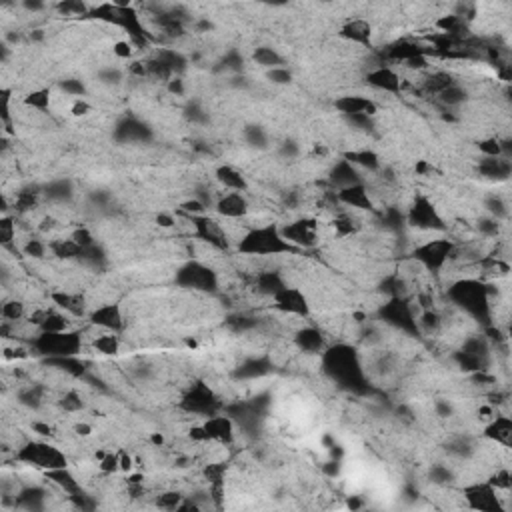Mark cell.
Returning a JSON list of instances; mask_svg holds the SVG:
<instances>
[{"label":"cell","mask_w":512,"mask_h":512,"mask_svg":"<svg viewBox=\"0 0 512 512\" xmlns=\"http://www.w3.org/2000/svg\"><path fill=\"white\" fill-rule=\"evenodd\" d=\"M322 369L334 383L353 390H364L369 383L362 358L348 344L328 346L322 353Z\"/></svg>","instance_id":"6da1fadb"},{"label":"cell","mask_w":512,"mask_h":512,"mask_svg":"<svg viewBox=\"0 0 512 512\" xmlns=\"http://www.w3.org/2000/svg\"><path fill=\"white\" fill-rule=\"evenodd\" d=\"M236 250L244 256H256V258H271V256L297 253V248L283 236L280 228L274 225L248 228L236 242Z\"/></svg>","instance_id":"7a4b0ae2"},{"label":"cell","mask_w":512,"mask_h":512,"mask_svg":"<svg viewBox=\"0 0 512 512\" xmlns=\"http://www.w3.org/2000/svg\"><path fill=\"white\" fill-rule=\"evenodd\" d=\"M448 299L474 320H488L492 316V290L472 276L455 280L448 288Z\"/></svg>","instance_id":"3957f363"},{"label":"cell","mask_w":512,"mask_h":512,"mask_svg":"<svg viewBox=\"0 0 512 512\" xmlns=\"http://www.w3.org/2000/svg\"><path fill=\"white\" fill-rule=\"evenodd\" d=\"M32 346L38 355L46 358H64L78 356L83 348V334L62 330V332H38L32 341Z\"/></svg>","instance_id":"277c9868"},{"label":"cell","mask_w":512,"mask_h":512,"mask_svg":"<svg viewBox=\"0 0 512 512\" xmlns=\"http://www.w3.org/2000/svg\"><path fill=\"white\" fill-rule=\"evenodd\" d=\"M16 460L34 469H43L44 472L69 467V458L64 455V450L43 441L24 442L16 453Z\"/></svg>","instance_id":"5b68a950"},{"label":"cell","mask_w":512,"mask_h":512,"mask_svg":"<svg viewBox=\"0 0 512 512\" xmlns=\"http://www.w3.org/2000/svg\"><path fill=\"white\" fill-rule=\"evenodd\" d=\"M174 283L180 288L194 290V292H216L218 274L208 264L199 262V260H190L176 271Z\"/></svg>","instance_id":"8992f818"},{"label":"cell","mask_w":512,"mask_h":512,"mask_svg":"<svg viewBox=\"0 0 512 512\" xmlns=\"http://www.w3.org/2000/svg\"><path fill=\"white\" fill-rule=\"evenodd\" d=\"M455 246V242L448 239H430L414 246L411 258L414 262H418L425 271L441 272L450 262Z\"/></svg>","instance_id":"52a82bcc"},{"label":"cell","mask_w":512,"mask_h":512,"mask_svg":"<svg viewBox=\"0 0 512 512\" xmlns=\"http://www.w3.org/2000/svg\"><path fill=\"white\" fill-rule=\"evenodd\" d=\"M404 220L408 227L422 230V232H442L446 230V222L439 213V208L432 204V200L428 197H416L413 204L408 206V211L404 214Z\"/></svg>","instance_id":"ba28073f"},{"label":"cell","mask_w":512,"mask_h":512,"mask_svg":"<svg viewBox=\"0 0 512 512\" xmlns=\"http://www.w3.org/2000/svg\"><path fill=\"white\" fill-rule=\"evenodd\" d=\"M180 408L188 414H197V416H213L218 413L220 402L216 399L214 390L204 383H194L186 388V392L180 399Z\"/></svg>","instance_id":"9c48e42d"},{"label":"cell","mask_w":512,"mask_h":512,"mask_svg":"<svg viewBox=\"0 0 512 512\" xmlns=\"http://www.w3.org/2000/svg\"><path fill=\"white\" fill-rule=\"evenodd\" d=\"M462 495L464 500L470 509L483 512H498L502 511V497H500V490H497L488 481L484 483H472L467 484L462 488Z\"/></svg>","instance_id":"30bf717a"},{"label":"cell","mask_w":512,"mask_h":512,"mask_svg":"<svg viewBox=\"0 0 512 512\" xmlns=\"http://www.w3.org/2000/svg\"><path fill=\"white\" fill-rule=\"evenodd\" d=\"M318 227L314 218H299L280 228V232L294 248H313L318 242Z\"/></svg>","instance_id":"8fae6325"},{"label":"cell","mask_w":512,"mask_h":512,"mask_svg":"<svg viewBox=\"0 0 512 512\" xmlns=\"http://www.w3.org/2000/svg\"><path fill=\"white\" fill-rule=\"evenodd\" d=\"M274 308L278 313L286 314V316H299V318H306L311 314V304L306 294L300 288H292L286 285L278 294L272 297Z\"/></svg>","instance_id":"7c38bea8"},{"label":"cell","mask_w":512,"mask_h":512,"mask_svg":"<svg viewBox=\"0 0 512 512\" xmlns=\"http://www.w3.org/2000/svg\"><path fill=\"white\" fill-rule=\"evenodd\" d=\"M88 320L92 327L100 328V330H108V332H120L125 330V313L122 306L116 302H106L97 306L92 313L88 314Z\"/></svg>","instance_id":"4fadbf2b"},{"label":"cell","mask_w":512,"mask_h":512,"mask_svg":"<svg viewBox=\"0 0 512 512\" xmlns=\"http://www.w3.org/2000/svg\"><path fill=\"white\" fill-rule=\"evenodd\" d=\"M367 85L386 94H399L404 88V78L392 66L378 64L367 72Z\"/></svg>","instance_id":"5bb4252c"},{"label":"cell","mask_w":512,"mask_h":512,"mask_svg":"<svg viewBox=\"0 0 512 512\" xmlns=\"http://www.w3.org/2000/svg\"><path fill=\"white\" fill-rule=\"evenodd\" d=\"M214 208L220 216H225L228 220H241L250 214V204L244 197V192H222L218 194V199L214 202Z\"/></svg>","instance_id":"9a60e30c"},{"label":"cell","mask_w":512,"mask_h":512,"mask_svg":"<svg viewBox=\"0 0 512 512\" xmlns=\"http://www.w3.org/2000/svg\"><path fill=\"white\" fill-rule=\"evenodd\" d=\"M114 138L122 144L148 143L152 138V132L138 118L127 116V118H122V120L116 122V127H114Z\"/></svg>","instance_id":"2e32d148"},{"label":"cell","mask_w":512,"mask_h":512,"mask_svg":"<svg viewBox=\"0 0 512 512\" xmlns=\"http://www.w3.org/2000/svg\"><path fill=\"white\" fill-rule=\"evenodd\" d=\"M336 199L341 202V206L346 208H353V211H374V199H372V192L364 183L355 186H348V188H342L336 192Z\"/></svg>","instance_id":"e0dca14e"},{"label":"cell","mask_w":512,"mask_h":512,"mask_svg":"<svg viewBox=\"0 0 512 512\" xmlns=\"http://www.w3.org/2000/svg\"><path fill=\"white\" fill-rule=\"evenodd\" d=\"M202 427H204V432L208 436V442L230 444L234 441V418L232 416L216 413L213 416H206Z\"/></svg>","instance_id":"ac0fdd59"},{"label":"cell","mask_w":512,"mask_h":512,"mask_svg":"<svg viewBox=\"0 0 512 512\" xmlns=\"http://www.w3.org/2000/svg\"><path fill=\"white\" fill-rule=\"evenodd\" d=\"M328 186H330V190H334V192H339L342 188H348V186H355V185H360V183H364L362 180V176H360V171L356 169L355 164H350L346 158H342L339 160L330 171H328Z\"/></svg>","instance_id":"d6986e66"},{"label":"cell","mask_w":512,"mask_h":512,"mask_svg":"<svg viewBox=\"0 0 512 512\" xmlns=\"http://www.w3.org/2000/svg\"><path fill=\"white\" fill-rule=\"evenodd\" d=\"M294 346L304 355H322L328 348V342L320 328L300 327L294 332Z\"/></svg>","instance_id":"ffe728a7"},{"label":"cell","mask_w":512,"mask_h":512,"mask_svg":"<svg viewBox=\"0 0 512 512\" xmlns=\"http://www.w3.org/2000/svg\"><path fill=\"white\" fill-rule=\"evenodd\" d=\"M334 108L342 114V116H350V114H367V116H374L378 113V104L369 97L362 94H344L334 100Z\"/></svg>","instance_id":"44dd1931"},{"label":"cell","mask_w":512,"mask_h":512,"mask_svg":"<svg viewBox=\"0 0 512 512\" xmlns=\"http://www.w3.org/2000/svg\"><path fill=\"white\" fill-rule=\"evenodd\" d=\"M339 34H341L346 43L358 44V46H369L370 48L372 34L374 32H372V24H370L369 20H364V18H350V20H346L342 24Z\"/></svg>","instance_id":"7402d4cb"},{"label":"cell","mask_w":512,"mask_h":512,"mask_svg":"<svg viewBox=\"0 0 512 512\" xmlns=\"http://www.w3.org/2000/svg\"><path fill=\"white\" fill-rule=\"evenodd\" d=\"M253 286L260 297L272 299L274 294H278L286 286L285 276L276 269H264V271H256L255 278H253Z\"/></svg>","instance_id":"603a6c76"},{"label":"cell","mask_w":512,"mask_h":512,"mask_svg":"<svg viewBox=\"0 0 512 512\" xmlns=\"http://www.w3.org/2000/svg\"><path fill=\"white\" fill-rule=\"evenodd\" d=\"M478 172L481 176L488 178V180H497V183H504L509 180L512 172L511 158L506 157H483L478 160Z\"/></svg>","instance_id":"cb8c5ba5"},{"label":"cell","mask_w":512,"mask_h":512,"mask_svg":"<svg viewBox=\"0 0 512 512\" xmlns=\"http://www.w3.org/2000/svg\"><path fill=\"white\" fill-rule=\"evenodd\" d=\"M484 436L495 444L509 448L512 442V420L509 414H498L484 427Z\"/></svg>","instance_id":"d4e9b609"},{"label":"cell","mask_w":512,"mask_h":512,"mask_svg":"<svg viewBox=\"0 0 512 512\" xmlns=\"http://www.w3.org/2000/svg\"><path fill=\"white\" fill-rule=\"evenodd\" d=\"M216 180L225 186V190H230V192H246L248 190L246 176L230 164H222L216 169Z\"/></svg>","instance_id":"484cf974"},{"label":"cell","mask_w":512,"mask_h":512,"mask_svg":"<svg viewBox=\"0 0 512 512\" xmlns=\"http://www.w3.org/2000/svg\"><path fill=\"white\" fill-rule=\"evenodd\" d=\"M50 299H52V302L57 304L58 308H62L66 314H72V316H85L86 314V300L78 292L58 290V292H52Z\"/></svg>","instance_id":"4316f807"},{"label":"cell","mask_w":512,"mask_h":512,"mask_svg":"<svg viewBox=\"0 0 512 512\" xmlns=\"http://www.w3.org/2000/svg\"><path fill=\"white\" fill-rule=\"evenodd\" d=\"M44 476H46V481H50L55 486H58L66 497H72V495H76V492L83 490V488H80V483L76 481V476L69 470V467H64V469L46 470Z\"/></svg>","instance_id":"83f0119b"},{"label":"cell","mask_w":512,"mask_h":512,"mask_svg":"<svg viewBox=\"0 0 512 512\" xmlns=\"http://www.w3.org/2000/svg\"><path fill=\"white\" fill-rule=\"evenodd\" d=\"M344 158L355 164L358 171H367V172H381L383 171V164H381V158L376 152H372L369 148H360V150H350L346 152Z\"/></svg>","instance_id":"f1b7e54d"},{"label":"cell","mask_w":512,"mask_h":512,"mask_svg":"<svg viewBox=\"0 0 512 512\" xmlns=\"http://www.w3.org/2000/svg\"><path fill=\"white\" fill-rule=\"evenodd\" d=\"M274 369L272 367V362L269 358H248V360H244L239 369L234 370V376L236 378H260V376H264V374H269L271 370Z\"/></svg>","instance_id":"f546056e"},{"label":"cell","mask_w":512,"mask_h":512,"mask_svg":"<svg viewBox=\"0 0 512 512\" xmlns=\"http://www.w3.org/2000/svg\"><path fill=\"white\" fill-rule=\"evenodd\" d=\"M469 90L460 83H453L448 88H444L441 94L436 97L439 104L444 108H460L469 102Z\"/></svg>","instance_id":"4dcf8cb0"},{"label":"cell","mask_w":512,"mask_h":512,"mask_svg":"<svg viewBox=\"0 0 512 512\" xmlns=\"http://www.w3.org/2000/svg\"><path fill=\"white\" fill-rule=\"evenodd\" d=\"M253 60H255L258 66L272 71V69H280L285 66V58L283 55L272 48V46H256L255 52H253Z\"/></svg>","instance_id":"1f68e13d"},{"label":"cell","mask_w":512,"mask_h":512,"mask_svg":"<svg viewBox=\"0 0 512 512\" xmlns=\"http://www.w3.org/2000/svg\"><path fill=\"white\" fill-rule=\"evenodd\" d=\"M92 348L104 356H114L118 355L120 350V339H118V332H108V330H100V334H97L92 339Z\"/></svg>","instance_id":"d6a6232c"},{"label":"cell","mask_w":512,"mask_h":512,"mask_svg":"<svg viewBox=\"0 0 512 512\" xmlns=\"http://www.w3.org/2000/svg\"><path fill=\"white\" fill-rule=\"evenodd\" d=\"M74 194V188H72L71 180H64V178H58L52 180L50 185H46L44 188V197L50 200V202H69Z\"/></svg>","instance_id":"836d02e7"},{"label":"cell","mask_w":512,"mask_h":512,"mask_svg":"<svg viewBox=\"0 0 512 512\" xmlns=\"http://www.w3.org/2000/svg\"><path fill=\"white\" fill-rule=\"evenodd\" d=\"M50 253L57 256V258H64V260H71V258H80L83 256V248L72 241V239H57L48 244Z\"/></svg>","instance_id":"e575fe53"},{"label":"cell","mask_w":512,"mask_h":512,"mask_svg":"<svg viewBox=\"0 0 512 512\" xmlns=\"http://www.w3.org/2000/svg\"><path fill=\"white\" fill-rule=\"evenodd\" d=\"M484 211H486L488 216H492L497 220H504V218H509V202L502 199L498 192L488 194L484 199Z\"/></svg>","instance_id":"d590c367"},{"label":"cell","mask_w":512,"mask_h":512,"mask_svg":"<svg viewBox=\"0 0 512 512\" xmlns=\"http://www.w3.org/2000/svg\"><path fill=\"white\" fill-rule=\"evenodd\" d=\"M41 332H62L69 330V316L66 313H58V311H46L43 325L38 328Z\"/></svg>","instance_id":"8d00e7d4"},{"label":"cell","mask_w":512,"mask_h":512,"mask_svg":"<svg viewBox=\"0 0 512 512\" xmlns=\"http://www.w3.org/2000/svg\"><path fill=\"white\" fill-rule=\"evenodd\" d=\"M22 102H24V106H29V108H34V111H38V113H44V111L50 108V88H36V90L29 92Z\"/></svg>","instance_id":"74e56055"},{"label":"cell","mask_w":512,"mask_h":512,"mask_svg":"<svg viewBox=\"0 0 512 512\" xmlns=\"http://www.w3.org/2000/svg\"><path fill=\"white\" fill-rule=\"evenodd\" d=\"M244 141L256 150H264V148H269V132L258 125H250L244 128Z\"/></svg>","instance_id":"f35d334b"},{"label":"cell","mask_w":512,"mask_h":512,"mask_svg":"<svg viewBox=\"0 0 512 512\" xmlns=\"http://www.w3.org/2000/svg\"><path fill=\"white\" fill-rule=\"evenodd\" d=\"M27 316V308H24V302L20 300H6L2 304V318L4 322H18Z\"/></svg>","instance_id":"ab89813d"},{"label":"cell","mask_w":512,"mask_h":512,"mask_svg":"<svg viewBox=\"0 0 512 512\" xmlns=\"http://www.w3.org/2000/svg\"><path fill=\"white\" fill-rule=\"evenodd\" d=\"M183 500H185V497L178 490H164V492L158 495L155 504H157L158 509H162V511H178V506H180Z\"/></svg>","instance_id":"60d3db41"},{"label":"cell","mask_w":512,"mask_h":512,"mask_svg":"<svg viewBox=\"0 0 512 512\" xmlns=\"http://www.w3.org/2000/svg\"><path fill=\"white\" fill-rule=\"evenodd\" d=\"M99 469L102 474H116L120 472V458L118 453H99Z\"/></svg>","instance_id":"b9f144b4"},{"label":"cell","mask_w":512,"mask_h":512,"mask_svg":"<svg viewBox=\"0 0 512 512\" xmlns=\"http://www.w3.org/2000/svg\"><path fill=\"white\" fill-rule=\"evenodd\" d=\"M58 404H60V408L64 411V413H80L83 408H85V402L80 399V394L78 392H74V390H69V392H64L60 400H58Z\"/></svg>","instance_id":"7bdbcfd3"},{"label":"cell","mask_w":512,"mask_h":512,"mask_svg":"<svg viewBox=\"0 0 512 512\" xmlns=\"http://www.w3.org/2000/svg\"><path fill=\"white\" fill-rule=\"evenodd\" d=\"M16 241V225L10 216H4L0 220V242L4 248H13V242Z\"/></svg>","instance_id":"ee69618b"},{"label":"cell","mask_w":512,"mask_h":512,"mask_svg":"<svg viewBox=\"0 0 512 512\" xmlns=\"http://www.w3.org/2000/svg\"><path fill=\"white\" fill-rule=\"evenodd\" d=\"M57 10L64 16H85L90 13V8L86 6L85 2H76V0H64V2H58Z\"/></svg>","instance_id":"f6af8a7d"},{"label":"cell","mask_w":512,"mask_h":512,"mask_svg":"<svg viewBox=\"0 0 512 512\" xmlns=\"http://www.w3.org/2000/svg\"><path fill=\"white\" fill-rule=\"evenodd\" d=\"M430 481L434 484H439V486H446V484H450L455 481V472L448 469V467H444V464H434L430 469Z\"/></svg>","instance_id":"bcb514c9"},{"label":"cell","mask_w":512,"mask_h":512,"mask_svg":"<svg viewBox=\"0 0 512 512\" xmlns=\"http://www.w3.org/2000/svg\"><path fill=\"white\" fill-rule=\"evenodd\" d=\"M60 90L66 94V97H85L86 94V86L83 80L78 78H64L60 80Z\"/></svg>","instance_id":"7dc6e473"},{"label":"cell","mask_w":512,"mask_h":512,"mask_svg":"<svg viewBox=\"0 0 512 512\" xmlns=\"http://www.w3.org/2000/svg\"><path fill=\"white\" fill-rule=\"evenodd\" d=\"M46 250H50V248H48L43 241H36V239H30V241L24 242V246H22V253L29 256V258H36V260L44 258Z\"/></svg>","instance_id":"c3c4849f"},{"label":"cell","mask_w":512,"mask_h":512,"mask_svg":"<svg viewBox=\"0 0 512 512\" xmlns=\"http://www.w3.org/2000/svg\"><path fill=\"white\" fill-rule=\"evenodd\" d=\"M71 239L76 242V244H78L83 250H86V248H90V246H94V244H97L94 236H92V232L85 227L74 228V232L71 234Z\"/></svg>","instance_id":"681fc988"},{"label":"cell","mask_w":512,"mask_h":512,"mask_svg":"<svg viewBox=\"0 0 512 512\" xmlns=\"http://www.w3.org/2000/svg\"><path fill=\"white\" fill-rule=\"evenodd\" d=\"M266 78L271 80L272 85H290V80H292V72L288 71L286 66H280V69L266 71Z\"/></svg>","instance_id":"f907efd6"},{"label":"cell","mask_w":512,"mask_h":512,"mask_svg":"<svg viewBox=\"0 0 512 512\" xmlns=\"http://www.w3.org/2000/svg\"><path fill=\"white\" fill-rule=\"evenodd\" d=\"M113 52L116 58H130L134 55V44L130 43V41H116L113 44Z\"/></svg>","instance_id":"816d5d0a"},{"label":"cell","mask_w":512,"mask_h":512,"mask_svg":"<svg viewBox=\"0 0 512 512\" xmlns=\"http://www.w3.org/2000/svg\"><path fill=\"white\" fill-rule=\"evenodd\" d=\"M166 90L174 94V97H185L186 94V85L183 80V76H172L171 80L166 83Z\"/></svg>","instance_id":"f5cc1de1"},{"label":"cell","mask_w":512,"mask_h":512,"mask_svg":"<svg viewBox=\"0 0 512 512\" xmlns=\"http://www.w3.org/2000/svg\"><path fill=\"white\" fill-rule=\"evenodd\" d=\"M278 155L283 158H297L300 155V148L299 144L294 143V141H285V143L280 144V148H278Z\"/></svg>","instance_id":"db71d44e"},{"label":"cell","mask_w":512,"mask_h":512,"mask_svg":"<svg viewBox=\"0 0 512 512\" xmlns=\"http://www.w3.org/2000/svg\"><path fill=\"white\" fill-rule=\"evenodd\" d=\"M100 80L102 83H108V85H116L118 80H122V72L118 71V69H106V71L100 72Z\"/></svg>","instance_id":"11a10c76"},{"label":"cell","mask_w":512,"mask_h":512,"mask_svg":"<svg viewBox=\"0 0 512 512\" xmlns=\"http://www.w3.org/2000/svg\"><path fill=\"white\" fill-rule=\"evenodd\" d=\"M90 111H92V108H90V104H88L86 100L78 99V100H74V102H72L71 114H72V116H76V118H78V116H86V114L90 113Z\"/></svg>","instance_id":"9f6ffc18"},{"label":"cell","mask_w":512,"mask_h":512,"mask_svg":"<svg viewBox=\"0 0 512 512\" xmlns=\"http://www.w3.org/2000/svg\"><path fill=\"white\" fill-rule=\"evenodd\" d=\"M32 430L36 432V434H41V436H55V430L52 427L48 425V422H32Z\"/></svg>","instance_id":"6f0895ef"},{"label":"cell","mask_w":512,"mask_h":512,"mask_svg":"<svg viewBox=\"0 0 512 512\" xmlns=\"http://www.w3.org/2000/svg\"><path fill=\"white\" fill-rule=\"evenodd\" d=\"M118 458H120V472H130V470H132V464H134L132 456L128 455L127 450H120V453H118Z\"/></svg>","instance_id":"680465c9"},{"label":"cell","mask_w":512,"mask_h":512,"mask_svg":"<svg viewBox=\"0 0 512 512\" xmlns=\"http://www.w3.org/2000/svg\"><path fill=\"white\" fill-rule=\"evenodd\" d=\"M22 6H24V8H27L29 13H43L44 8H46V4H44V2H36V0H34V2L27 0V2L22 4Z\"/></svg>","instance_id":"91938a15"},{"label":"cell","mask_w":512,"mask_h":512,"mask_svg":"<svg viewBox=\"0 0 512 512\" xmlns=\"http://www.w3.org/2000/svg\"><path fill=\"white\" fill-rule=\"evenodd\" d=\"M157 222L160 225V227H164V228H171V227H174V225H176V222H174V218H172V216H169V214H158Z\"/></svg>","instance_id":"94428289"},{"label":"cell","mask_w":512,"mask_h":512,"mask_svg":"<svg viewBox=\"0 0 512 512\" xmlns=\"http://www.w3.org/2000/svg\"><path fill=\"white\" fill-rule=\"evenodd\" d=\"M74 432H76L78 436H88V434L92 432V428H90V425H85V422H83V425H76V427H74Z\"/></svg>","instance_id":"6125c7cd"}]
</instances>
